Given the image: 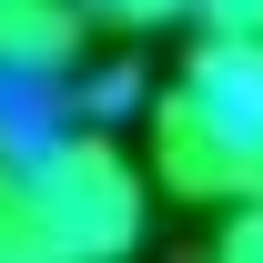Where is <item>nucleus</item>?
<instances>
[{
    "label": "nucleus",
    "instance_id": "obj_1",
    "mask_svg": "<svg viewBox=\"0 0 263 263\" xmlns=\"http://www.w3.org/2000/svg\"><path fill=\"white\" fill-rule=\"evenodd\" d=\"M152 182L213 213L263 193V41L202 31V51L152 101Z\"/></svg>",
    "mask_w": 263,
    "mask_h": 263
},
{
    "label": "nucleus",
    "instance_id": "obj_2",
    "mask_svg": "<svg viewBox=\"0 0 263 263\" xmlns=\"http://www.w3.org/2000/svg\"><path fill=\"white\" fill-rule=\"evenodd\" d=\"M21 213H31V253L41 263H111L152 223V172L101 122H51L21 152Z\"/></svg>",
    "mask_w": 263,
    "mask_h": 263
},
{
    "label": "nucleus",
    "instance_id": "obj_3",
    "mask_svg": "<svg viewBox=\"0 0 263 263\" xmlns=\"http://www.w3.org/2000/svg\"><path fill=\"white\" fill-rule=\"evenodd\" d=\"M81 61H91L81 0H0V71L10 81H71Z\"/></svg>",
    "mask_w": 263,
    "mask_h": 263
},
{
    "label": "nucleus",
    "instance_id": "obj_4",
    "mask_svg": "<svg viewBox=\"0 0 263 263\" xmlns=\"http://www.w3.org/2000/svg\"><path fill=\"white\" fill-rule=\"evenodd\" d=\"M122 111H142V71L132 61H101V71H71L61 81V122H122Z\"/></svg>",
    "mask_w": 263,
    "mask_h": 263
},
{
    "label": "nucleus",
    "instance_id": "obj_5",
    "mask_svg": "<svg viewBox=\"0 0 263 263\" xmlns=\"http://www.w3.org/2000/svg\"><path fill=\"white\" fill-rule=\"evenodd\" d=\"M91 10V31H122V41H152L172 21H193V0H81Z\"/></svg>",
    "mask_w": 263,
    "mask_h": 263
},
{
    "label": "nucleus",
    "instance_id": "obj_6",
    "mask_svg": "<svg viewBox=\"0 0 263 263\" xmlns=\"http://www.w3.org/2000/svg\"><path fill=\"white\" fill-rule=\"evenodd\" d=\"M223 263H263V193L223 202Z\"/></svg>",
    "mask_w": 263,
    "mask_h": 263
},
{
    "label": "nucleus",
    "instance_id": "obj_7",
    "mask_svg": "<svg viewBox=\"0 0 263 263\" xmlns=\"http://www.w3.org/2000/svg\"><path fill=\"white\" fill-rule=\"evenodd\" d=\"M193 21H202V31H243V41H263V0H193Z\"/></svg>",
    "mask_w": 263,
    "mask_h": 263
}]
</instances>
